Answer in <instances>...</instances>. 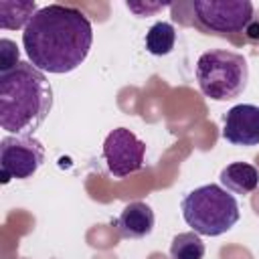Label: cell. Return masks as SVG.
I'll return each mask as SVG.
<instances>
[{
	"instance_id": "6da1fadb",
	"label": "cell",
	"mask_w": 259,
	"mask_h": 259,
	"mask_svg": "<svg viewBox=\"0 0 259 259\" xmlns=\"http://www.w3.org/2000/svg\"><path fill=\"white\" fill-rule=\"evenodd\" d=\"M93 26L89 18L63 4H49L36 10L22 32V47L28 63L42 73H71L89 55Z\"/></svg>"
},
{
	"instance_id": "7a4b0ae2",
	"label": "cell",
	"mask_w": 259,
	"mask_h": 259,
	"mask_svg": "<svg viewBox=\"0 0 259 259\" xmlns=\"http://www.w3.org/2000/svg\"><path fill=\"white\" fill-rule=\"evenodd\" d=\"M53 109L47 75L28 61L0 73V127L10 136H32Z\"/></svg>"
},
{
	"instance_id": "3957f363",
	"label": "cell",
	"mask_w": 259,
	"mask_h": 259,
	"mask_svg": "<svg viewBox=\"0 0 259 259\" xmlns=\"http://www.w3.org/2000/svg\"><path fill=\"white\" fill-rule=\"evenodd\" d=\"M180 208L186 225L204 237H219L231 231L241 217L237 198L219 184H204L190 190L182 198Z\"/></svg>"
},
{
	"instance_id": "277c9868",
	"label": "cell",
	"mask_w": 259,
	"mask_h": 259,
	"mask_svg": "<svg viewBox=\"0 0 259 259\" xmlns=\"http://www.w3.org/2000/svg\"><path fill=\"white\" fill-rule=\"evenodd\" d=\"M196 81L202 95L212 101L237 99L247 89V59L225 49L206 51L196 61Z\"/></svg>"
},
{
	"instance_id": "5b68a950",
	"label": "cell",
	"mask_w": 259,
	"mask_h": 259,
	"mask_svg": "<svg viewBox=\"0 0 259 259\" xmlns=\"http://www.w3.org/2000/svg\"><path fill=\"white\" fill-rule=\"evenodd\" d=\"M45 162V146L32 136H4L0 140V176L2 184L12 178H30Z\"/></svg>"
},
{
	"instance_id": "8992f818",
	"label": "cell",
	"mask_w": 259,
	"mask_h": 259,
	"mask_svg": "<svg viewBox=\"0 0 259 259\" xmlns=\"http://www.w3.org/2000/svg\"><path fill=\"white\" fill-rule=\"evenodd\" d=\"M192 10L202 28L221 34L241 32L253 20L249 0H194Z\"/></svg>"
},
{
	"instance_id": "52a82bcc",
	"label": "cell",
	"mask_w": 259,
	"mask_h": 259,
	"mask_svg": "<svg viewBox=\"0 0 259 259\" xmlns=\"http://www.w3.org/2000/svg\"><path fill=\"white\" fill-rule=\"evenodd\" d=\"M146 144L127 127H115L103 142V160L115 178L130 176L144 168Z\"/></svg>"
},
{
	"instance_id": "ba28073f",
	"label": "cell",
	"mask_w": 259,
	"mask_h": 259,
	"mask_svg": "<svg viewBox=\"0 0 259 259\" xmlns=\"http://www.w3.org/2000/svg\"><path fill=\"white\" fill-rule=\"evenodd\" d=\"M223 138L233 146H259V107L251 103L233 105L225 113Z\"/></svg>"
},
{
	"instance_id": "9c48e42d",
	"label": "cell",
	"mask_w": 259,
	"mask_h": 259,
	"mask_svg": "<svg viewBox=\"0 0 259 259\" xmlns=\"http://www.w3.org/2000/svg\"><path fill=\"white\" fill-rule=\"evenodd\" d=\"M154 223H156V217L152 206L142 200H136L123 206V210L115 221V229L123 239H144L152 233Z\"/></svg>"
},
{
	"instance_id": "30bf717a",
	"label": "cell",
	"mask_w": 259,
	"mask_h": 259,
	"mask_svg": "<svg viewBox=\"0 0 259 259\" xmlns=\"http://www.w3.org/2000/svg\"><path fill=\"white\" fill-rule=\"evenodd\" d=\"M219 180H221L223 188L229 190L231 194H243L245 196V194H251L259 186V172L253 164L233 162L221 170Z\"/></svg>"
},
{
	"instance_id": "8fae6325",
	"label": "cell",
	"mask_w": 259,
	"mask_h": 259,
	"mask_svg": "<svg viewBox=\"0 0 259 259\" xmlns=\"http://www.w3.org/2000/svg\"><path fill=\"white\" fill-rule=\"evenodd\" d=\"M36 2L34 0H26V2H8L2 0L0 2V26L4 30L8 28H26V24L30 22V18L36 14Z\"/></svg>"
},
{
	"instance_id": "7c38bea8",
	"label": "cell",
	"mask_w": 259,
	"mask_h": 259,
	"mask_svg": "<svg viewBox=\"0 0 259 259\" xmlns=\"http://www.w3.org/2000/svg\"><path fill=\"white\" fill-rule=\"evenodd\" d=\"M176 45V30L170 22H156L150 26V30L146 32V51L150 55H156V57H162V55H168L172 53Z\"/></svg>"
},
{
	"instance_id": "4fadbf2b",
	"label": "cell",
	"mask_w": 259,
	"mask_h": 259,
	"mask_svg": "<svg viewBox=\"0 0 259 259\" xmlns=\"http://www.w3.org/2000/svg\"><path fill=\"white\" fill-rule=\"evenodd\" d=\"M170 257L172 259H202L204 257V243L200 237L192 233H178L170 243Z\"/></svg>"
},
{
	"instance_id": "5bb4252c",
	"label": "cell",
	"mask_w": 259,
	"mask_h": 259,
	"mask_svg": "<svg viewBox=\"0 0 259 259\" xmlns=\"http://www.w3.org/2000/svg\"><path fill=\"white\" fill-rule=\"evenodd\" d=\"M20 53L14 40L10 38H2L0 40V73H8L12 71L18 63H20Z\"/></svg>"
},
{
	"instance_id": "9a60e30c",
	"label": "cell",
	"mask_w": 259,
	"mask_h": 259,
	"mask_svg": "<svg viewBox=\"0 0 259 259\" xmlns=\"http://www.w3.org/2000/svg\"><path fill=\"white\" fill-rule=\"evenodd\" d=\"M166 4H160V2H156V4H136V2H127V8L132 10V12H136L138 16H144V14H150V12H156V10H160V8H164Z\"/></svg>"
}]
</instances>
